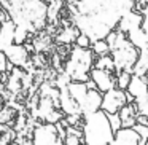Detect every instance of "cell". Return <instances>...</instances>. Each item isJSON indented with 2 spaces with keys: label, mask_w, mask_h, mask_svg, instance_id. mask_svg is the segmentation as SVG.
Listing matches in <instances>:
<instances>
[{
  "label": "cell",
  "mask_w": 148,
  "mask_h": 145,
  "mask_svg": "<svg viewBox=\"0 0 148 145\" xmlns=\"http://www.w3.org/2000/svg\"><path fill=\"white\" fill-rule=\"evenodd\" d=\"M70 19L78 32L91 42L105 38L113 30L119 18L134 10V0H67Z\"/></svg>",
  "instance_id": "6da1fadb"
},
{
  "label": "cell",
  "mask_w": 148,
  "mask_h": 145,
  "mask_svg": "<svg viewBox=\"0 0 148 145\" xmlns=\"http://www.w3.org/2000/svg\"><path fill=\"white\" fill-rule=\"evenodd\" d=\"M8 18L16 26H21L29 34H35L45 27L46 7L43 0H0Z\"/></svg>",
  "instance_id": "7a4b0ae2"
},
{
  "label": "cell",
  "mask_w": 148,
  "mask_h": 145,
  "mask_svg": "<svg viewBox=\"0 0 148 145\" xmlns=\"http://www.w3.org/2000/svg\"><path fill=\"white\" fill-rule=\"evenodd\" d=\"M83 126H81V142L86 145H105L113 144V134L115 132L110 128L107 113L103 110L84 113Z\"/></svg>",
  "instance_id": "3957f363"
},
{
  "label": "cell",
  "mask_w": 148,
  "mask_h": 145,
  "mask_svg": "<svg viewBox=\"0 0 148 145\" xmlns=\"http://www.w3.org/2000/svg\"><path fill=\"white\" fill-rule=\"evenodd\" d=\"M110 56L113 59V65H115L116 74L121 70L131 72L132 65H134L135 59L138 56V49L127 40L124 32L116 29V38L110 45Z\"/></svg>",
  "instance_id": "277c9868"
},
{
  "label": "cell",
  "mask_w": 148,
  "mask_h": 145,
  "mask_svg": "<svg viewBox=\"0 0 148 145\" xmlns=\"http://www.w3.org/2000/svg\"><path fill=\"white\" fill-rule=\"evenodd\" d=\"M94 65V54L91 48H81L73 46L70 51L67 64H65V74L73 81H88L89 80V72Z\"/></svg>",
  "instance_id": "5b68a950"
},
{
  "label": "cell",
  "mask_w": 148,
  "mask_h": 145,
  "mask_svg": "<svg viewBox=\"0 0 148 145\" xmlns=\"http://www.w3.org/2000/svg\"><path fill=\"white\" fill-rule=\"evenodd\" d=\"M32 144L34 145H54V144H62V140L58 135L54 123H43L37 124L32 132Z\"/></svg>",
  "instance_id": "8992f818"
},
{
  "label": "cell",
  "mask_w": 148,
  "mask_h": 145,
  "mask_svg": "<svg viewBox=\"0 0 148 145\" xmlns=\"http://www.w3.org/2000/svg\"><path fill=\"white\" fill-rule=\"evenodd\" d=\"M126 102V91L113 86L108 91L102 93V102H100V110L105 113H116Z\"/></svg>",
  "instance_id": "52a82bcc"
},
{
  "label": "cell",
  "mask_w": 148,
  "mask_h": 145,
  "mask_svg": "<svg viewBox=\"0 0 148 145\" xmlns=\"http://www.w3.org/2000/svg\"><path fill=\"white\" fill-rule=\"evenodd\" d=\"M89 78L96 83V88L100 93H105L110 88L115 86L116 83V77L113 75L112 70H105V69H97L92 67L89 72Z\"/></svg>",
  "instance_id": "ba28073f"
},
{
  "label": "cell",
  "mask_w": 148,
  "mask_h": 145,
  "mask_svg": "<svg viewBox=\"0 0 148 145\" xmlns=\"http://www.w3.org/2000/svg\"><path fill=\"white\" fill-rule=\"evenodd\" d=\"M5 56L7 59L16 67H26L27 59H29V51L23 43H11L7 49H5Z\"/></svg>",
  "instance_id": "9c48e42d"
},
{
  "label": "cell",
  "mask_w": 148,
  "mask_h": 145,
  "mask_svg": "<svg viewBox=\"0 0 148 145\" xmlns=\"http://www.w3.org/2000/svg\"><path fill=\"white\" fill-rule=\"evenodd\" d=\"M100 102H102V93H100L97 88L94 89H88L84 97L81 99V102L78 104L81 110V115L89 112H96V110L100 109Z\"/></svg>",
  "instance_id": "30bf717a"
},
{
  "label": "cell",
  "mask_w": 148,
  "mask_h": 145,
  "mask_svg": "<svg viewBox=\"0 0 148 145\" xmlns=\"http://www.w3.org/2000/svg\"><path fill=\"white\" fill-rule=\"evenodd\" d=\"M58 100H59V107H61V110L65 113V115H81L80 105H78L77 100H75L73 97L69 94L67 86L59 88Z\"/></svg>",
  "instance_id": "8fae6325"
},
{
  "label": "cell",
  "mask_w": 148,
  "mask_h": 145,
  "mask_svg": "<svg viewBox=\"0 0 148 145\" xmlns=\"http://www.w3.org/2000/svg\"><path fill=\"white\" fill-rule=\"evenodd\" d=\"M113 144L118 145H140V137L131 126H121L113 134Z\"/></svg>",
  "instance_id": "7c38bea8"
},
{
  "label": "cell",
  "mask_w": 148,
  "mask_h": 145,
  "mask_svg": "<svg viewBox=\"0 0 148 145\" xmlns=\"http://www.w3.org/2000/svg\"><path fill=\"white\" fill-rule=\"evenodd\" d=\"M140 24H142V13H138V11H135V10H129L119 18L116 27H118V30H121V32L126 34L127 30L134 29V27H140Z\"/></svg>",
  "instance_id": "4fadbf2b"
},
{
  "label": "cell",
  "mask_w": 148,
  "mask_h": 145,
  "mask_svg": "<svg viewBox=\"0 0 148 145\" xmlns=\"http://www.w3.org/2000/svg\"><path fill=\"white\" fill-rule=\"evenodd\" d=\"M16 24L8 18L3 23H0V51H5L13 43V32Z\"/></svg>",
  "instance_id": "5bb4252c"
},
{
  "label": "cell",
  "mask_w": 148,
  "mask_h": 145,
  "mask_svg": "<svg viewBox=\"0 0 148 145\" xmlns=\"http://www.w3.org/2000/svg\"><path fill=\"white\" fill-rule=\"evenodd\" d=\"M148 70V48L138 49V56L135 59L134 65H132V75H138V77H145Z\"/></svg>",
  "instance_id": "9a60e30c"
},
{
  "label": "cell",
  "mask_w": 148,
  "mask_h": 145,
  "mask_svg": "<svg viewBox=\"0 0 148 145\" xmlns=\"http://www.w3.org/2000/svg\"><path fill=\"white\" fill-rule=\"evenodd\" d=\"M126 37H127V40H129V42H131L137 49L148 48L147 35H145V32L142 30V27H134V29L127 30V32H126Z\"/></svg>",
  "instance_id": "2e32d148"
},
{
  "label": "cell",
  "mask_w": 148,
  "mask_h": 145,
  "mask_svg": "<svg viewBox=\"0 0 148 145\" xmlns=\"http://www.w3.org/2000/svg\"><path fill=\"white\" fill-rule=\"evenodd\" d=\"M67 89H69V94L77 100V104H80L81 99L84 97V94H86V91H88V86H86L84 81H73V80H70V81H69V85H67Z\"/></svg>",
  "instance_id": "e0dca14e"
},
{
  "label": "cell",
  "mask_w": 148,
  "mask_h": 145,
  "mask_svg": "<svg viewBox=\"0 0 148 145\" xmlns=\"http://www.w3.org/2000/svg\"><path fill=\"white\" fill-rule=\"evenodd\" d=\"M53 99L51 97H42L38 102V110L35 112L37 116H40V118H46V116L49 115V113L54 110V105H53Z\"/></svg>",
  "instance_id": "ac0fdd59"
},
{
  "label": "cell",
  "mask_w": 148,
  "mask_h": 145,
  "mask_svg": "<svg viewBox=\"0 0 148 145\" xmlns=\"http://www.w3.org/2000/svg\"><path fill=\"white\" fill-rule=\"evenodd\" d=\"M49 3L51 5L46 7V21L53 23V21L59 16V11H61V8H62L64 3H62V0H51Z\"/></svg>",
  "instance_id": "d6986e66"
},
{
  "label": "cell",
  "mask_w": 148,
  "mask_h": 145,
  "mask_svg": "<svg viewBox=\"0 0 148 145\" xmlns=\"http://www.w3.org/2000/svg\"><path fill=\"white\" fill-rule=\"evenodd\" d=\"M78 35V29L75 26L72 27H65V29H62V32L58 35V42L61 43H72L75 42V37Z\"/></svg>",
  "instance_id": "ffe728a7"
},
{
  "label": "cell",
  "mask_w": 148,
  "mask_h": 145,
  "mask_svg": "<svg viewBox=\"0 0 148 145\" xmlns=\"http://www.w3.org/2000/svg\"><path fill=\"white\" fill-rule=\"evenodd\" d=\"M91 46H92V53L96 56H103V54H108L110 53V46L105 42V38L94 40V42H91Z\"/></svg>",
  "instance_id": "44dd1931"
},
{
  "label": "cell",
  "mask_w": 148,
  "mask_h": 145,
  "mask_svg": "<svg viewBox=\"0 0 148 145\" xmlns=\"http://www.w3.org/2000/svg\"><path fill=\"white\" fill-rule=\"evenodd\" d=\"M94 67L115 72V65H113V59H112V56H110V53L108 54H103V56H99V59L94 62Z\"/></svg>",
  "instance_id": "7402d4cb"
},
{
  "label": "cell",
  "mask_w": 148,
  "mask_h": 145,
  "mask_svg": "<svg viewBox=\"0 0 148 145\" xmlns=\"http://www.w3.org/2000/svg\"><path fill=\"white\" fill-rule=\"evenodd\" d=\"M131 77H132L131 72H126V70L118 72V74H116V83H115V86L119 88V89H126V88H127V85H129V81H131Z\"/></svg>",
  "instance_id": "603a6c76"
},
{
  "label": "cell",
  "mask_w": 148,
  "mask_h": 145,
  "mask_svg": "<svg viewBox=\"0 0 148 145\" xmlns=\"http://www.w3.org/2000/svg\"><path fill=\"white\" fill-rule=\"evenodd\" d=\"M132 128L135 129V132H137L138 137H140V145L148 144V126L147 124H142V123H135Z\"/></svg>",
  "instance_id": "cb8c5ba5"
},
{
  "label": "cell",
  "mask_w": 148,
  "mask_h": 145,
  "mask_svg": "<svg viewBox=\"0 0 148 145\" xmlns=\"http://www.w3.org/2000/svg\"><path fill=\"white\" fill-rule=\"evenodd\" d=\"M29 37V32H27L24 27L16 26L14 27V32H13V43H24Z\"/></svg>",
  "instance_id": "d4e9b609"
},
{
  "label": "cell",
  "mask_w": 148,
  "mask_h": 145,
  "mask_svg": "<svg viewBox=\"0 0 148 145\" xmlns=\"http://www.w3.org/2000/svg\"><path fill=\"white\" fill-rule=\"evenodd\" d=\"M40 94H42V97H51L53 100L58 99L59 96V89L54 86H51V85H43L42 89H40Z\"/></svg>",
  "instance_id": "484cf974"
},
{
  "label": "cell",
  "mask_w": 148,
  "mask_h": 145,
  "mask_svg": "<svg viewBox=\"0 0 148 145\" xmlns=\"http://www.w3.org/2000/svg\"><path fill=\"white\" fill-rule=\"evenodd\" d=\"M14 118V110L10 109V107H3L0 109V123H7V124H11V120Z\"/></svg>",
  "instance_id": "4316f807"
},
{
  "label": "cell",
  "mask_w": 148,
  "mask_h": 145,
  "mask_svg": "<svg viewBox=\"0 0 148 145\" xmlns=\"http://www.w3.org/2000/svg\"><path fill=\"white\" fill-rule=\"evenodd\" d=\"M107 118H108V123H110V128H112V131H118L119 128H121V118H119L118 112L116 113H107Z\"/></svg>",
  "instance_id": "83f0119b"
},
{
  "label": "cell",
  "mask_w": 148,
  "mask_h": 145,
  "mask_svg": "<svg viewBox=\"0 0 148 145\" xmlns=\"http://www.w3.org/2000/svg\"><path fill=\"white\" fill-rule=\"evenodd\" d=\"M140 27L145 32V35H147V42H148V2L143 7V10H142V24H140Z\"/></svg>",
  "instance_id": "f1b7e54d"
},
{
  "label": "cell",
  "mask_w": 148,
  "mask_h": 145,
  "mask_svg": "<svg viewBox=\"0 0 148 145\" xmlns=\"http://www.w3.org/2000/svg\"><path fill=\"white\" fill-rule=\"evenodd\" d=\"M75 45H77V46H81V48H89V46H91V40L88 38L84 34L78 32V35L75 37Z\"/></svg>",
  "instance_id": "f546056e"
},
{
  "label": "cell",
  "mask_w": 148,
  "mask_h": 145,
  "mask_svg": "<svg viewBox=\"0 0 148 145\" xmlns=\"http://www.w3.org/2000/svg\"><path fill=\"white\" fill-rule=\"evenodd\" d=\"M62 144L78 145V144H83V142H81V137H78V135H73V134H65V137H64V140H62Z\"/></svg>",
  "instance_id": "4dcf8cb0"
},
{
  "label": "cell",
  "mask_w": 148,
  "mask_h": 145,
  "mask_svg": "<svg viewBox=\"0 0 148 145\" xmlns=\"http://www.w3.org/2000/svg\"><path fill=\"white\" fill-rule=\"evenodd\" d=\"M69 81H70V77H69V75L64 72V74H61V75L58 77V80L54 81V85H56V88L59 89V88H62V86H67Z\"/></svg>",
  "instance_id": "1f68e13d"
},
{
  "label": "cell",
  "mask_w": 148,
  "mask_h": 145,
  "mask_svg": "<svg viewBox=\"0 0 148 145\" xmlns=\"http://www.w3.org/2000/svg\"><path fill=\"white\" fill-rule=\"evenodd\" d=\"M62 118V113H59V112H56V110H53L51 113H49L48 116H46V123H58L59 120Z\"/></svg>",
  "instance_id": "d6a6232c"
},
{
  "label": "cell",
  "mask_w": 148,
  "mask_h": 145,
  "mask_svg": "<svg viewBox=\"0 0 148 145\" xmlns=\"http://www.w3.org/2000/svg\"><path fill=\"white\" fill-rule=\"evenodd\" d=\"M7 56H5L3 51H0V72H7Z\"/></svg>",
  "instance_id": "836d02e7"
},
{
  "label": "cell",
  "mask_w": 148,
  "mask_h": 145,
  "mask_svg": "<svg viewBox=\"0 0 148 145\" xmlns=\"http://www.w3.org/2000/svg\"><path fill=\"white\" fill-rule=\"evenodd\" d=\"M43 2H45V3H49V2H51V0H43Z\"/></svg>",
  "instance_id": "e575fe53"
},
{
  "label": "cell",
  "mask_w": 148,
  "mask_h": 145,
  "mask_svg": "<svg viewBox=\"0 0 148 145\" xmlns=\"http://www.w3.org/2000/svg\"><path fill=\"white\" fill-rule=\"evenodd\" d=\"M145 77H147V80H148V70H147V74H145Z\"/></svg>",
  "instance_id": "d590c367"
},
{
  "label": "cell",
  "mask_w": 148,
  "mask_h": 145,
  "mask_svg": "<svg viewBox=\"0 0 148 145\" xmlns=\"http://www.w3.org/2000/svg\"><path fill=\"white\" fill-rule=\"evenodd\" d=\"M0 109H2V99H0Z\"/></svg>",
  "instance_id": "8d00e7d4"
},
{
  "label": "cell",
  "mask_w": 148,
  "mask_h": 145,
  "mask_svg": "<svg viewBox=\"0 0 148 145\" xmlns=\"http://www.w3.org/2000/svg\"><path fill=\"white\" fill-rule=\"evenodd\" d=\"M0 75H2V72H0ZM0 83H2V78H0Z\"/></svg>",
  "instance_id": "74e56055"
},
{
  "label": "cell",
  "mask_w": 148,
  "mask_h": 145,
  "mask_svg": "<svg viewBox=\"0 0 148 145\" xmlns=\"http://www.w3.org/2000/svg\"><path fill=\"white\" fill-rule=\"evenodd\" d=\"M0 11H2V5H0Z\"/></svg>",
  "instance_id": "f35d334b"
},
{
  "label": "cell",
  "mask_w": 148,
  "mask_h": 145,
  "mask_svg": "<svg viewBox=\"0 0 148 145\" xmlns=\"http://www.w3.org/2000/svg\"><path fill=\"white\" fill-rule=\"evenodd\" d=\"M147 2H148V0H147Z\"/></svg>",
  "instance_id": "ab89813d"
}]
</instances>
